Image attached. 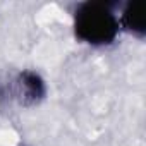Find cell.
Returning <instances> with one entry per match:
<instances>
[{"label":"cell","instance_id":"1","mask_svg":"<svg viewBox=\"0 0 146 146\" xmlns=\"http://www.w3.org/2000/svg\"><path fill=\"white\" fill-rule=\"evenodd\" d=\"M119 24L105 4L88 2L76 14V35L91 45H107L117 36Z\"/></svg>","mask_w":146,"mask_h":146},{"label":"cell","instance_id":"2","mask_svg":"<svg viewBox=\"0 0 146 146\" xmlns=\"http://www.w3.org/2000/svg\"><path fill=\"white\" fill-rule=\"evenodd\" d=\"M124 24L127 29L143 35L144 33V14L141 2H131L124 11Z\"/></svg>","mask_w":146,"mask_h":146}]
</instances>
